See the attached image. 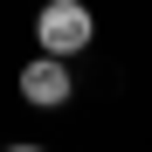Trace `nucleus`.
Masks as SVG:
<instances>
[{
  "mask_svg": "<svg viewBox=\"0 0 152 152\" xmlns=\"http://www.w3.org/2000/svg\"><path fill=\"white\" fill-rule=\"evenodd\" d=\"M35 48H48V56H90L97 48V14L83 7V0H42V14H35Z\"/></svg>",
  "mask_w": 152,
  "mask_h": 152,
  "instance_id": "nucleus-1",
  "label": "nucleus"
},
{
  "mask_svg": "<svg viewBox=\"0 0 152 152\" xmlns=\"http://www.w3.org/2000/svg\"><path fill=\"white\" fill-rule=\"evenodd\" d=\"M14 90H21V104H28V111H62L69 97H76V76H69V62H62V56H48V48H42V56L21 62Z\"/></svg>",
  "mask_w": 152,
  "mask_h": 152,
  "instance_id": "nucleus-2",
  "label": "nucleus"
}]
</instances>
